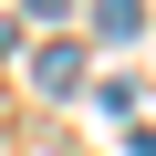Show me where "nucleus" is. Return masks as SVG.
Here are the masks:
<instances>
[{"label": "nucleus", "mask_w": 156, "mask_h": 156, "mask_svg": "<svg viewBox=\"0 0 156 156\" xmlns=\"http://www.w3.org/2000/svg\"><path fill=\"white\" fill-rule=\"evenodd\" d=\"M62 11H73V0H31V21H62Z\"/></svg>", "instance_id": "nucleus-3"}, {"label": "nucleus", "mask_w": 156, "mask_h": 156, "mask_svg": "<svg viewBox=\"0 0 156 156\" xmlns=\"http://www.w3.org/2000/svg\"><path fill=\"white\" fill-rule=\"evenodd\" d=\"M94 31H104V42H135V31H146V0H94Z\"/></svg>", "instance_id": "nucleus-2"}, {"label": "nucleus", "mask_w": 156, "mask_h": 156, "mask_svg": "<svg viewBox=\"0 0 156 156\" xmlns=\"http://www.w3.org/2000/svg\"><path fill=\"white\" fill-rule=\"evenodd\" d=\"M135 156H156V125H146V135H135Z\"/></svg>", "instance_id": "nucleus-4"}, {"label": "nucleus", "mask_w": 156, "mask_h": 156, "mask_svg": "<svg viewBox=\"0 0 156 156\" xmlns=\"http://www.w3.org/2000/svg\"><path fill=\"white\" fill-rule=\"evenodd\" d=\"M31 83L42 94H83V52L73 42H31Z\"/></svg>", "instance_id": "nucleus-1"}]
</instances>
